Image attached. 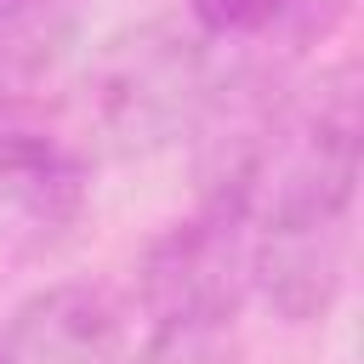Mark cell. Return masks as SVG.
<instances>
[{
	"mask_svg": "<svg viewBox=\"0 0 364 364\" xmlns=\"http://www.w3.org/2000/svg\"><path fill=\"white\" fill-rule=\"evenodd\" d=\"M250 199L239 182H205L199 205L176 216L136 262V307L148 330L205 336L233 330L250 301Z\"/></svg>",
	"mask_w": 364,
	"mask_h": 364,
	"instance_id": "1",
	"label": "cell"
},
{
	"mask_svg": "<svg viewBox=\"0 0 364 364\" xmlns=\"http://www.w3.org/2000/svg\"><path fill=\"white\" fill-rule=\"evenodd\" d=\"M341 0H188L205 46H239L245 57H290L336 23Z\"/></svg>",
	"mask_w": 364,
	"mask_h": 364,
	"instance_id": "5",
	"label": "cell"
},
{
	"mask_svg": "<svg viewBox=\"0 0 364 364\" xmlns=\"http://www.w3.org/2000/svg\"><path fill=\"white\" fill-rule=\"evenodd\" d=\"M205 34L182 23H142L108 40L85 74V119L114 154H154L193 136L210 97Z\"/></svg>",
	"mask_w": 364,
	"mask_h": 364,
	"instance_id": "2",
	"label": "cell"
},
{
	"mask_svg": "<svg viewBox=\"0 0 364 364\" xmlns=\"http://www.w3.org/2000/svg\"><path fill=\"white\" fill-rule=\"evenodd\" d=\"M125 364H239L233 330H205V336H176V330H148L142 353Z\"/></svg>",
	"mask_w": 364,
	"mask_h": 364,
	"instance_id": "7",
	"label": "cell"
},
{
	"mask_svg": "<svg viewBox=\"0 0 364 364\" xmlns=\"http://www.w3.org/2000/svg\"><path fill=\"white\" fill-rule=\"evenodd\" d=\"M125 313L97 284H46L0 324V364H125Z\"/></svg>",
	"mask_w": 364,
	"mask_h": 364,
	"instance_id": "3",
	"label": "cell"
},
{
	"mask_svg": "<svg viewBox=\"0 0 364 364\" xmlns=\"http://www.w3.org/2000/svg\"><path fill=\"white\" fill-rule=\"evenodd\" d=\"M80 23V0H0V102L40 91L74 51Z\"/></svg>",
	"mask_w": 364,
	"mask_h": 364,
	"instance_id": "6",
	"label": "cell"
},
{
	"mask_svg": "<svg viewBox=\"0 0 364 364\" xmlns=\"http://www.w3.org/2000/svg\"><path fill=\"white\" fill-rule=\"evenodd\" d=\"M80 182H85L80 159L51 131L23 119V102H0V199H17L23 210L57 222L74 216Z\"/></svg>",
	"mask_w": 364,
	"mask_h": 364,
	"instance_id": "4",
	"label": "cell"
}]
</instances>
